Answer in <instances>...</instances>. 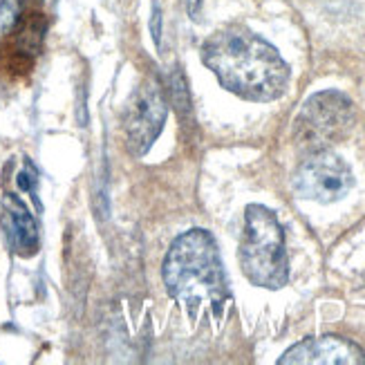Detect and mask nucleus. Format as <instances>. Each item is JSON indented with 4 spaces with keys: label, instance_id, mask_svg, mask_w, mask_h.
Listing matches in <instances>:
<instances>
[{
    "label": "nucleus",
    "instance_id": "6",
    "mask_svg": "<svg viewBox=\"0 0 365 365\" xmlns=\"http://www.w3.org/2000/svg\"><path fill=\"white\" fill-rule=\"evenodd\" d=\"M354 186L352 168L343 157L331 150H316L298 166L294 175V190L298 197L331 204L343 200Z\"/></svg>",
    "mask_w": 365,
    "mask_h": 365
},
{
    "label": "nucleus",
    "instance_id": "3",
    "mask_svg": "<svg viewBox=\"0 0 365 365\" xmlns=\"http://www.w3.org/2000/svg\"><path fill=\"white\" fill-rule=\"evenodd\" d=\"M240 269L251 284L264 289H280L289 280L284 231L276 213L262 204H249L245 211Z\"/></svg>",
    "mask_w": 365,
    "mask_h": 365
},
{
    "label": "nucleus",
    "instance_id": "11",
    "mask_svg": "<svg viewBox=\"0 0 365 365\" xmlns=\"http://www.w3.org/2000/svg\"><path fill=\"white\" fill-rule=\"evenodd\" d=\"M16 182H19V188H21V190H27V193L34 195V193H36V182H38L34 166H31V164L27 162V168L19 173V178H16ZM34 197H36V195H34Z\"/></svg>",
    "mask_w": 365,
    "mask_h": 365
},
{
    "label": "nucleus",
    "instance_id": "4",
    "mask_svg": "<svg viewBox=\"0 0 365 365\" xmlns=\"http://www.w3.org/2000/svg\"><path fill=\"white\" fill-rule=\"evenodd\" d=\"M352 123V101L339 90H323L312 94L300 108L294 121V139L303 150H327L350 133Z\"/></svg>",
    "mask_w": 365,
    "mask_h": 365
},
{
    "label": "nucleus",
    "instance_id": "7",
    "mask_svg": "<svg viewBox=\"0 0 365 365\" xmlns=\"http://www.w3.org/2000/svg\"><path fill=\"white\" fill-rule=\"evenodd\" d=\"M280 365H365V352L341 336L305 339L278 359Z\"/></svg>",
    "mask_w": 365,
    "mask_h": 365
},
{
    "label": "nucleus",
    "instance_id": "9",
    "mask_svg": "<svg viewBox=\"0 0 365 365\" xmlns=\"http://www.w3.org/2000/svg\"><path fill=\"white\" fill-rule=\"evenodd\" d=\"M45 36V21L41 14H31L29 19L19 23L14 31V54L19 58H29L41 50Z\"/></svg>",
    "mask_w": 365,
    "mask_h": 365
},
{
    "label": "nucleus",
    "instance_id": "10",
    "mask_svg": "<svg viewBox=\"0 0 365 365\" xmlns=\"http://www.w3.org/2000/svg\"><path fill=\"white\" fill-rule=\"evenodd\" d=\"M170 94H173V103L184 113V110L190 108V97H188V88H186V81H184V74L180 70H175L170 74Z\"/></svg>",
    "mask_w": 365,
    "mask_h": 365
},
{
    "label": "nucleus",
    "instance_id": "8",
    "mask_svg": "<svg viewBox=\"0 0 365 365\" xmlns=\"http://www.w3.org/2000/svg\"><path fill=\"white\" fill-rule=\"evenodd\" d=\"M5 211H7V235L11 247L21 256H34L38 249V227L36 220L31 217L29 209L23 200H19L14 193H5Z\"/></svg>",
    "mask_w": 365,
    "mask_h": 365
},
{
    "label": "nucleus",
    "instance_id": "1",
    "mask_svg": "<svg viewBox=\"0 0 365 365\" xmlns=\"http://www.w3.org/2000/svg\"><path fill=\"white\" fill-rule=\"evenodd\" d=\"M202 61L222 88L247 101H274L289 83V66L276 47L242 25L213 31L202 45Z\"/></svg>",
    "mask_w": 365,
    "mask_h": 365
},
{
    "label": "nucleus",
    "instance_id": "12",
    "mask_svg": "<svg viewBox=\"0 0 365 365\" xmlns=\"http://www.w3.org/2000/svg\"><path fill=\"white\" fill-rule=\"evenodd\" d=\"M150 36L155 45H162V7L160 3H153V19H150Z\"/></svg>",
    "mask_w": 365,
    "mask_h": 365
},
{
    "label": "nucleus",
    "instance_id": "2",
    "mask_svg": "<svg viewBox=\"0 0 365 365\" xmlns=\"http://www.w3.org/2000/svg\"><path fill=\"white\" fill-rule=\"evenodd\" d=\"M162 276L168 296L184 305L190 321L197 319L202 305L220 319L231 300L217 245L204 229H190L173 240L164 258Z\"/></svg>",
    "mask_w": 365,
    "mask_h": 365
},
{
    "label": "nucleus",
    "instance_id": "13",
    "mask_svg": "<svg viewBox=\"0 0 365 365\" xmlns=\"http://www.w3.org/2000/svg\"><path fill=\"white\" fill-rule=\"evenodd\" d=\"M202 3H204V0H186V9H188L190 19H197V11H200Z\"/></svg>",
    "mask_w": 365,
    "mask_h": 365
},
{
    "label": "nucleus",
    "instance_id": "5",
    "mask_svg": "<svg viewBox=\"0 0 365 365\" xmlns=\"http://www.w3.org/2000/svg\"><path fill=\"white\" fill-rule=\"evenodd\" d=\"M166 115L168 103L160 78L150 76L146 81H141L123 110L125 144L135 157H141L150 150L153 141L164 130Z\"/></svg>",
    "mask_w": 365,
    "mask_h": 365
}]
</instances>
